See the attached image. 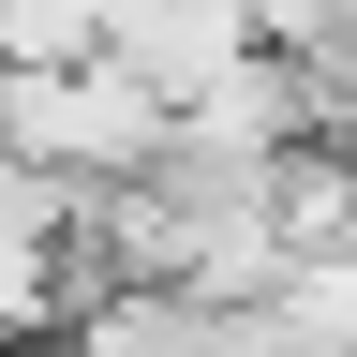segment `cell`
I'll use <instances>...</instances> for the list:
<instances>
[{
    "label": "cell",
    "mask_w": 357,
    "mask_h": 357,
    "mask_svg": "<svg viewBox=\"0 0 357 357\" xmlns=\"http://www.w3.org/2000/svg\"><path fill=\"white\" fill-rule=\"evenodd\" d=\"M60 357H223V312L208 298H164V283H119V298H89Z\"/></svg>",
    "instance_id": "1"
},
{
    "label": "cell",
    "mask_w": 357,
    "mask_h": 357,
    "mask_svg": "<svg viewBox=\"0 0 357 357\" xmlns=\"http://www.w3.org/2000/svg\"><path fill=\"white\" fill-rule=\"evenodd\" d=\"M268 312H283V328H298L312 357H357V253H328V268H298V283L268 298Z\"/></svg>",
    "instance_id": "2"
}]
</instances>
